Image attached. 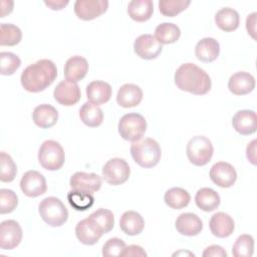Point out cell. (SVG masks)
Here are the masks:
<instances>
[{"mask_svg":"<svg viewBox=\"0 0 257 257\" xmlns=\"http://www.w3.org/2000/svg\"><path fill=\"white\" fill-rule=\"evenodd\" d=\"M75 235L78 241L84 245H94L102 236V234L92 226L87 218L76 224Z\"/></svg>","mask_w":257,"mask_h":257,"instance_id":"cell-30","label":"cell"},{"mask_svg":"<svg viewBox=\"0 0 257 257\" xmlns=\"http://www.w3.org/2000/svg\"><path fill=\"white\" fill-rule=\"evenodd\" d=\"M219 194L211 188H201L195 196V203L198 208L205 212H212L220 205Z\"/></svg>","mask_w":257,"mask_h":257,"instance_id":"cell-29","label":"cell"},{"mask_svg":"<svg viewBox=\"0 0 257 257\" xmlns=\"http://www.w3.org/2000/svg\"><path fill=\"white\" fill-rule=\"evenodd\" d=\"M1 17H5L13 10V1H1Z\"/></svg>","mask_w":257,"mask_h":257,"instance_id":"cell-47","label":"cell"},{"mask_svg":"<svg viewBox=\"0 0 257 257\" xmlns=\"http://www.w3.org/2000/svg\"><path fill=\"white\" fill-rule=\"evenodd\" d=\"M119 227L124 234L136 236L143 232L145 220L140 213L136 211H126L120 217Z\"/></svg>","mask_w":257,"mask_h":257,"instance_id":"cell-25","label":"cell"},{"mask_svg":"<svg viewBox=\"0 0 257 257\" xmlns=\"http://www.w3.org/2000/svg\"><path fill=\"white\" fill-rule=\"evenodd\" d=\"M233 128L242 136H249L256 132L257 116L254 110H238L232 118Z\"/></svg>","mask_w":257,"mask_h":257,"instance_id":"cell-16","label":"cell"},{"mask_svg":"<svg viewBox=\"0 0 257 257\" xmlns=\"http://www.w3.org/2000/svg\"><path fill=\"white\" fill-rule=\"evenodd\" d=\"M256 12H253L249 14L246 18V29L248 33L252 36L253 39H255V23H256Z\"/></svg>","mask_w":257,"mask_h":257,"instance_id":"cell-44","label":"cell"},{"mask_svg":"<svg viewBox=\"0 0 257 257\" xmlns=\"http://www.w3.org/2000/svg\"><path fill=\"white\" fill-rule=\"evenodd\" d=\"M38 211L41 219L51 227H59L68 219V211L64 204L56 197H47L43 199Z\"/></svg>","mask_w":257,"mask_h":257,"instance_id":"cell-4","label":"cell"},{"mask_svg":"<svg viewBox=\"0 0 257 257\" xmlns=\"http://www.w3.org/2000/svg\"><path fill=\"white\" fill-rule=\"evenodd\" d=\"M209 176L215 185L221 188H230L236 182L237 172L231 164L218 162L210 169Z\"/></svg>","mask_w":257,"mask_h":257,"instance_id":"cell-13","label":"cell"},{"mask_svg":"<svg viewBox=\"0 0 257 257\" xmlns=\"http://www.w3.org/2000/svg\"><path fill=\"white\" fill-rule=\"evenodd\" d=\"M125 243L119 238H110L102 246V256L111 257V256H121L125 248Z\"/></svg>","mask_w":257,"mask_h":257,"instance_id":"cell-41","label":"cell"},{"mask_svg":"<svg viewBox=\"0 0 257 257\" xmlns=\"http://www.w3.org/2000/svg\"><path fill=\"white\" fill-rule=\"evenodd\" d=\"M134 50L141 58L151 60L161 54L163 46L152 34H142L135 40Z\"/></svg>","mask_w":257,"mask_h":257,"instance_id":"cell-12","label":"cell"},{"mask_svg":"<svg viewBox=\"0 0 257 257\" xmlns=\"http://www.w3.org/2000/svg\"><path fill=\"white\" fill-rule=\"evenodd\" d=\"M143 99L142 88L134 83H125L121 85L116 94L118 105L124 108L134 107L141 103Z\"/></svg>","mask_w":257,"mask_h":257,"instance_id":"cell-20","label":"cell"},{"mask_svg":"<svg viewBox=\"0 0 257 257\" xmlns=\"http://www.w3.org/2000/svg\"><path fill=\"white\" fill-rule=\"evenodd\" d=\"M118 134L128 142H137L142 139L147 131L146 118L137 112H131L122 115L118 121Z\"/></svg>","mask_w":257,"mask_h":257,"instance_id":"cell-7","label":"cell"},{"mask_svg":"<svg viewBox=\"0 0 257 257\" xmlns=\"http://www.w3.org/2000/svg\"><path fill=\"white\" fill-rule=\"evenodd\" d=\"M147 252L139 245H128L125 246L121 257H146Z\"/></svg>","mask_w":257,"mask_h":257,"instance_id":"cell-42","label":"cell"},{"mask_svg":"<svg viewBox=\"0 0 257 257\" xmlns=\"http://www.w3.org/2000/svg\"><path fill=\"white\" fill-rule=\"evenodd\" d=\"M256 140H253L250 144H248L247 148H246V156L247 159L251 162V164L256 165Z\"/></svg>","mask_w":257,"mask_h":257,"instance_id":"cell-46","label":"cell"},{"mask_svg":"<svg viewBox=\"0 0 257 257\" xmlns=\"http://www.w3.org/2000/svg\"><path fill=\"white\" fill-rule=\"evenodd\" d=\"M53 96L58 103L65 106H71L79 101L81 92L76 82L62 80L54 88Z\"/></svg>","mask_w":257,"mask_h":257,"instance_id":"cell-14","label":"cell"},{"mask_svg":"<svg viewBox=\"0 0 257 257\" xmlns=\"http://www.w3.org/2000/svg\"><path fill=\"white\" fill-rule=\"evenodd\" d=\"M181 36L179 26L171 22H163L155 29V38L161 44L175 43Z\"/></svg>","mask_w":257,"mask_h":257,"instance_id":"cell-33","label":"cell"},{"mask_svg":"<svg viewBox=\"0 0 257 257\" xmlns=\"http://www.w3.org/2000/svg\"><path fill=\"white\" fill-rule=\"evenodd\" d=\"M253 252L254 239L249 234L240 235L232 247V255L235 257H251Z\"/></svg>","mask_w":257,"mask_h":257,"instance_id":"cell-36","label":"cell"},{"mask_svg":"<svg viewBox=\"0 0 257 257\" xmlns=\"http://www.w3.org/2000/svg\"><path fill=\"white\" fill-rule=\"evenodd\" d=\"M103 180L112 186H118L125 183L131 175V169L125 160L112 158L102 167Z\"/></svg>","mask_w":257,"mask_h":257,"instance_id":"cell-8","label":"cell"},{"mask_svg":"<svg viewBox=\"0 0 257 257\" xmlns=\"http://www.w3.org/2000/svg\"><path fill=\"white\" fill-rule=\"evenodd\" d=\"M18 205L17 195L9 189L0 190V213L7 214L13 212Z\"/></svg>","mask_w":257,"mask_h":257,"instance_id":"cell-40","label":"cell"},{"mask_svg":"<svg viewBox=\"0 0 257 257\" xmlns=\"http://www.w3.org/2000/svg\"><path fill=\"white\" fill-rule=\"evenodd\" d=\"M57 76V68L53 61L40 59L28 65L21 73L20 81L29 92H40L53 83Z\"/></svg>","mask_w":257,"mask_h":257,"instance_id":"cell-1","label":"cell"},{"mask_svg":"<svg viewBox=\"0 0 257 257\" xmlns=\"http://www.w3.org/2000/svg\"><path fill=\"white\" fill-rule=\"evenodd\" d=\"M228 88L235 95H245L255 88V78L246 71L232 74L228 80Z\"/></svg>","mask_w":257,"mask_h":257,"instance_id":"cell-17","label":"cell"},{"mask_svg":"<svg viewBox=\"0 0 257 257\" xmlns=\"http://www.w3.org/2000/svg\"><path fill=\"white\" fill-rule=\"evenodd\" d=\"M108 8L106 0H76L74 3L75 15L84 21L92 20L103 14Z\"/></svg>","mask_w":257,"mask_h":257,"instance_id":"cell-11","label":"cell"},{"mask_svg":"<svg viewBox=\"0 0 257 257\" xmlns=\"http://www.w3.org/2000/svg\"><path fill=\"white\" fill-rule=\"evenodd\" d=\"M209 227L214 236L218 238H226L233 233L235 223L233 218L227 213L217 212L211 217Z\"/></svg>","mask_w":257,"mask_h":257,"instance_id":"cell-18","label":"cell"},{"mask_svg":"<svg viewBox=\"0 0 257 257\" xmlns=\"http://www.w3.org/2000/svg\"><path fill=\"white\" fill-rule=\"evenodd\" d=\"M131 155L139 166L150 169L158 165L161 160L162 151L157 141L148 138L134 142L131 146Z\"/></svg>","mask_w":257,"mask_h":257,"instance_id":"cell-3","label":"cell"},{"mask_svg":"<svg viewBox=\"0 0 257 257\" xmlns=\"http://www.w3.org/2000/svg\"><path fill=\"white\" fill-rule=\"evenodd\" d=\"M164 201L170 208L180 210L189 205L191 201V196L185 189L174 187L169 189L165 193Z\"/></svg>","mask_w":257,"mask_h":257,"instance_id":"cell-32","label":"cell"},{"mask_svg":"<svg viewBox=\"0 0 257 257\" xmlns=\"http://www.w3.org/2000/svg\"><path fill=\"white\" fill-rule=\"evenodd\" d=\"M20 189L27 197L36 198L46 192V180L44 176L37 171H27L20 180Z\"/></svg>","mask_w":257,"mask_h":257,"instance_id":"cell-9","label":"cell"},{"mask_svg":"<svg viewBox=\"0 0 257 257\" xmlns=\"http://www.w3.org/2000/svg\"><path fill=\"white\" fill-rule=\"evenodd\" d=\"M111 86L102 80H93L86 86L87 99L96 105L106 103L111 97Z\"/></svg>","mask_w":257,"mask_h":257,"instance_id":"cell-23","label":"cell"},{"mask_svg":"<svg viewBox=\"0 0 257 257\" xmlns=\"http://www.w3.org/2000/svg\"><path fill=\"white\" fill-rule=\"evenodd\" d=\"M22 229L15 220H5L0 224V247L2 250L16 248L22 239Z\"/></svg>","mask_w":257,"mask_h":257,"instance_id":"cell-10","label":"cell"},{"mask_svg":"<svg viewBox=\"0 0 257 257\" xmlns=\"http://www.w3.org/2000/svg\"><path fill=\"white\" fill-rule=\"evenodd\" d=\"M175 83L179 89L196 95L208 93L212 86L209 74L191 62L181 64L177 68L175 72Z\"/></svg>","mask_w":257,"mask_h":257,"instance_id":"cell-2","label":"cell"},{"mask_svg":"<svg viewBox=\"0 0 257 257\" xmlns=\"http://www.w3.org/2000/svg\"><path fill=\"white\" fill-rule=\"evenodd\" d=\"M67 201L74 210L85 211L93 205L94 198L91 193L71 189L67 193Z\"/></svg>","mask_w":257,"mask_h":257,"instance_id":"cell-34","label":"cell"},{"mask_svg":"<svg viewBox=\"0 0 257 257\" xmlns=\"http://www.w3.org/2000/svg\"><path fill=\"white\" fill-rule=\"evenodd\" d=\"M32 119L40 128H49L57 122L58 112L56 108L50 104H39L32 112Z\"/></svg>","mask_w":257,"mask_h":257,"instance_id":"cell-24","label":"cell"},{"mask_svg":"<svg viewBox=\"0 0 257 257\" xmlns=\"http://www.w3.org/2000/svg\"><path fill=\"white\" fill-rule=\"evenodd\" d=\"M0 160H1L0 181L4 183H10L15 179V176L17 174V167L14 161L12 160V158L5 152H1Z\"/></svg>","mask_w":257,"mask_h":257,"instance_id":"cell-38","label":"cell"},{"mask_svg":"<svg viewBox=\"0 0 257 257\" xmlns=\"http://www.w3.org/2000/svg\"><path fill=\"white\" fill-rule=\"evenodd\" d=\"M88 71L87 60L79 55H74L67 59L64 65L63 73L66 80L77 82L83 79Z\"/></svg>","mask_w":257,"mask_h":257,"instance_id":"cell-21","label":"cell"},{"mask_svg":"<svg viewBox=\"0 0 257 257\" xmlns=\"http://www.w3.org/2000/svg\"><path fill=\"white\" fill-rule=\"evenodd\" d=\"M154 12V3L152 0H133L127 5L128 16L137 22L149 20Z\"/></svg>","mask_w":257,"mask_h":257,"instance_id":"cell-27","label":"cell"},{"mask_svg":"<svg viewBox=\"0 0 257 257\" xmlns=\"http://www.w3.org/2000/svg\"><path fill=\"white\" fill-rule=\"evenodd\" d=\"M69 185L72 190H78L92 194L100 189L101 178L94 173L76 172L71 176Z\"/></svg>","mask_w":257,"mask_h":257,"instance_id":"cell-15","label":"cell"},{"mask_svg":"<svg viewBox=\"0 0 257 257\" xmlns=\"http://www.w3.org/2000/svg\"><path fill=\"white\" fill-rule=\"evenodd\" d=\"M38 161L45 170L57 171L65 162L64 150L58 142L47 140L39 148Z\"/></svg>","mask_w":257,"mask_h":257,"instance_id":"cell-6","label":"cell"},{"mask_svg":"<svg viewBox=\"0 0 257 257\" xmlns=\"http://www.w3.org/2000/svg\"><path fill=\"white\" fill-rule=\"evenodd\" d=\"M215 22L221 30L231 32L239 27L240 16L235 9L223 7L215 14Z\"/></svg>","mask_w":257,"mask_h":257,"instance_id":"cell-26","label":"cell"},{"mask_svg":"<svg viewBox=\"0 0 257 257\" xmlns=\"http://www.w3.org/2000/svg\"><path fill=\"white\" fill-rule=\"evenodd\" d=\"M220 53V44L213 37H205L198 41L195 47V55L202 62H213Z\"/></svg>","mask_w":257,"mask_h":257,"instance_id":"cell-22","label":"cell"},{"mask_svg":"<svg viewBox=\"0 0 257 257\" xmlns=\"http://www.w3.org/2000/svg\"><path fill=\"white\" fill-rule=\"evenodd\" d=\"M190 4L189 0H160L159 9L164 16L174 17L186 10Z\"/></svg>","mask_w":257,"mask_h":257,"instance_id":"cell-37","label":"cell"},{"mask_svg":"<svg viewBox=\"0 0 257 257\" xmlns=\"http://www.w3.org/2000/svg\"><path fill=\"white\" fill-rule=\"evenodd\" d=\"M202 255L204 257H227V252L219 245H211L204 250Z\"/></svg>","mask_w":257,"mask_h":257,"instance_id":"cell-43","label":"cell"},{"mask_svg":"<svg viewBox=\"0 0 257 257\" xmlns=\"http://www.w3.org/2000/svg\"><path fill=\"white\" fill-rule=\"evenodd\" d=\"M22 32L20 28L11 23H1L0 25V45L14 46L21 41Z\"/></svg>","mask_w":257,"mask_h":257,"instance_id":"cell-35","label":"cell"},{"mask_svg":"<svg viewBox=\"0 0 257 257\" xmlns=\"http://www.w3.org/2000/svg\"><path fill=\"white\" fill-rule=\"evenodd\" d=\"M175 227L181 235L192 237L201 233L203 223L198 215L194 213H183L176 219Z\"/></svg>","mask_w":257,"mask_h":257,"instance_id":"cell-19","label":"cell"},{"mask_svg":"<svg viewBox=\"0 0 257 257\" xmlns=\"http://www.w3.org/2000/svg\"><path fill=\"white\" fill-rule=\"evenodd\" d=\"M79 117L85 125L89 127H96L102 123L103 112L98 105L93 104L90 101H86L79 109Z\"/></svg>","mask_w":257,"mask_h":257,"instance_id":"cell-31","label":"cell"},{"mask_svg":"<svg viewBox=\"0 0 257 257\" xmlns=\"http://www.w3.org/2000/svg\"><path fill=\"white\" fill-rule=\"evenodd\" d=\"M214 153V148L211 141L204 136L193 137L187 144L186 154L191 164L202 167L207 165Z\"/></svg>","mask_w":257,"mask_h":257,"instance_id":"cell-5","label":"cell"},{"mask_svg":"<svg viewBox=\"0 0 257 257\" xmlns=\"http://www.w3.org/2000/svg\"><path fill=\"white\" fill-rule=\"evenodd\" d=\"M0 64H1V74L2 75H11L13 74L20 66V58L8 51H2L0 53Z\"/></svg>","mask_w":257,"mask_h":257,"instance_id":"cell-39","label":"cell"},{"mask_svg":"<svg viewBox=\"0 0 257 257\" xmlns=\"http://www.w3.org/2000/svg\"><path fill=\"white\" fill-rule=\"evenodd\" d=\"M87 219L92 224V226L102 235L111 231L114 226V216L112 212L107 209H97L91 213Z\"/></svg>","mask_w":257,"mask_h":257,"instance_id":"cell-28","label":"cell"},{"mask_svg":"<svg viewBox=\"0 0 257 257\" xmlns=\"http://www.w3.org/2000/svg\"><path fill=\"white\" fill-rule=\"evenodd\" d=\"M69 3L68 0H45L44 4L52 10H61Z\"/></svg>","mask_w":257,"mask_h":257,"instance_id":"cell-45","label":"cell"}]
</instances>
